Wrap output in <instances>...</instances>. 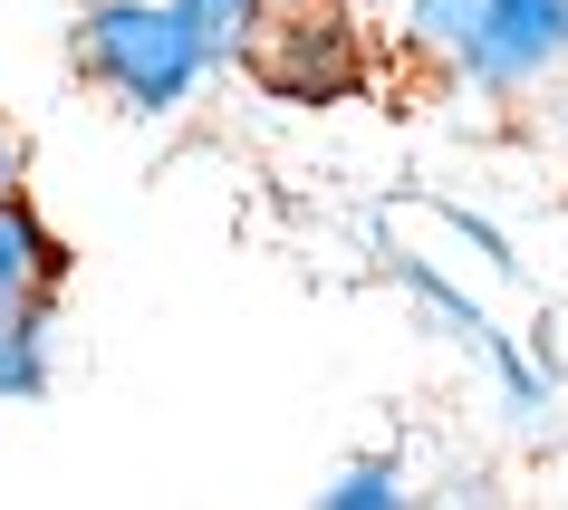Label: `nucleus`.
I'll return each instance as SVG.
<instances>
[{"mask_svg": "<svg viewBox=\"0 0 568 510\" xmlns=\"http://www.w3.org/2000/svg\"><path fill=\"white\" fill-rule=\"evenodd\" d=\"M68 59H78V78L106 106H125V116H145V125L183 116L193 88L212 78L203 39L183 30L174 0H88L78 30H68Z\"/></svg>", "mask_w": 568, "mask_h": 510, "instance_id": "nucleus-1", "label": "nucleus"}, {"mask_svg": "<svg viewBox=\"0 0 568 510\" xmlns=\"http://www.w3.org/2000/svg\"><path fill=\"white\" fill-rule=\"evenodd\" d=\"M251 68H261L270 96H308V106H328V96L366 88V39H357L347 10L300 0V10H270V30L251 39Z\"/></svg>", "mask_w": 568, "mask_h": 510, "instance_id": "nucleus-2", "label": "nucleus"}, {"mask_svg": "<svg viewBox=\"0 0 568 510\" xmlns=\"http://www.w3.org/2000/svg\"><path fill=\"white\" fill-rule=\"evenodd\" d=\"M568 68V0H481L453 78L481 96H539Z\"/></svg>", "mask_w": 568, "mask_h": 510, "instance_id": "nucleus-3", "label": "nucleus"}, {"mask_svg": "<svg viewBox=\"0 0 568 510\" xmlns=\"http://www.w3.org/2000/svg\"><path fill=\"white\" fill-rule=\"evenodd\" d=\"M68 271H78V251L39 222L30 193H10L0 203V308H59Z\"/></svg>", "mask_w": 568, "mask_h": 510, "instance_id": "nucleus-4", "label": "nucleus"}, {"mask_svg": "<svg viewBox=\"0 0 568 510\" xmlns=\"http://www.w3.org/2000/svg\"><path fill=\"white\" fill-rule=\"evenodd\" d=\"M59 386V308H0V405H39Z\"/></svg>", "mask_w": 568, "mask_h": 510, "instance_id": "nucleus-5", "label": "nucleus"}, {"mask_svg": "<svg viewBox=\"0 0 568 510\" xmlns=\"http://www.w3.org/2000/svg\"><path fill=\"white\" fill-rule=\"evenodd\" d=\"M386 271H395V289H405V299H415L444 337H463V347H481V337H491V308H481L473 289L444 271V261H424V251H386Z\"/></svg>", "mask_w": 568, "mask_h": 510, "instance_id": "nucleus-6", "label": "nucleus"}, {"mask_svg": "<svg viewBox=\"0 0 568 510\" xmlns=\"http://www.w3.org/2000/svg\"><path fill=\"white\" fill-rule=\"evenodd\" d=\"M481 357H491V386H501V415L520 424V434H539V424L559 415V376H549V357H530L520 337H481Z\"/></svg>", "mask_w": 568, "mask_h": 510, "instance_id": "nucleus-7", "label": "nucleus"}, {"mask_svg": "<svg viewBox=\"0 0 568 510\" xmlns=\"http://www.w3.org/2000/svg\"><path fill=\"white\" fill-rule=\"evenodd\" d=\"M174 10H183V30L203 39V59L232 68V59H251V39L270 30V10H280V0H174Z\"/></svg>", "mask_w": 568, "mask_h": 510, "instance_id": "nucleus-8", "label": "nucleus"}, {"mask_svg": "<svg viewBox=\"0 0 568 510\" xmlns=\"http://www.w3.org/2000/svg\"><path fill=\"white\" fill-rule=\"evenodd\" d=\"M481 0H395V39L415 49V59H463V39H473Z\"/></svg>", "mask_w": 568, "mask_h": 510, "instance_id": "nucleus-9", "label": "nucleus"}, {"mask_svg": "<svg viewBox=\"0 0 568 510\" xmlns=\"http://www.w3.org/2000/svg\"><path fill=\"white\" fill-rule=\"evenodd\" d=\"M328 510H405L415 501V481H405V462L395 452H357V462H337V481L318 491Z\"/></svg>", "mask_w": 568, "mask_h": 510, "instance_id": "nucleus-10", "label": "nucleus"}, {"mask_svg": "<svg viewBox=\"0 0 568 510\" xmlns=\"http://www.w3.org/2000/svg\"><path fill=\"white\" fill-rule=\"evenodd\" d=\"M434 222H444V232L453 241H463V251H473V261H481V271H520V251H510V232H501V222H481V212H463V203H434Z\"/></svg>", "mask_w": 568, "mask_h": 510, "instance_id": "nucleus-11", "label": "nucleus"}, {"mask_svg": "<svg viewBox=\"0 0 568 510\" xmlns=\"http://www.w3.org/2000/svg\"><path fill=\"white\" fill-rule=\"evenodd\" d=\"M10 193H30V135L0 116V203H10Z\"/></svg>", "mask_w": 568, "mask_h": 510, "instance_id": "nucleus-12", "label": "nucleus"}]
</instances>
